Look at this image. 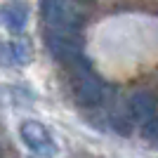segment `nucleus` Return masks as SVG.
<instances>
[{"instance_id":"39448f33","label":"nucleus","mask_w":158,"mask_h":158,"mask_svg":"<svg viewBox=\"0 0 158 158\" xmlns=\"http://www.w3.org/2000/svg\"><path fill=\"white\" fill-rule=\"evenodd\" d=\"M127 109H130V118L144 125L146 120H151L156 116V97L149 92H135L130 97Z\"/></svg>"},{"instance_id":"423d86ee","label":"nucleus","mask_w":158,"mask_h":158,"mask_svg":"<svg viewBox=\"0 0 158 158\" xmlns=\"http://www.w3.org/2000/svg\"><path fill=\"white\" fill-rule=\"evenodd\" d=\"M31 61V47L21 40L0 43V66H26Z\"/></svg>"},{"instance_id":"6e6552de","label":"nucleus","mask_w":158,"mask_h":158,"mask_svg":"<svg viewBox=\"0 0 158 158\" xmlns=\"http://www.w3.org/2000/svg\"><path fill=\"white\" fill-rule=\"evenodd\" d=\"M142 135H144L146 142H151V144L158 146V118H156V116L142 125Z\"/></svg>"},{"instance_id":"7ed1b4c3","label":"nucleus","mask_w":158,"mask_h":158,"mask_svg":"<svg viewBox=\"0 0 158 158\" xmlns=\"http://www.w3.org/2000/svg\"><path fill=\"white\" fill-rule=\"evenodd\" d=\"M19 135H21V139L26 142L28 149H31L33 153L43 156V158L54 156V151H57V146H54L47 127L43 125V123H38V120H24L19 125Z\"/></svg>"},{"instance_id":"1a4fd4ad","label":"nucleus","mask_w":158,"mask_h":158,"mask_svg":"<svg viewBox=\"0 0 158 158\" xmlns=\"http://www.w3.org/2000/svg\"><path fill=\"white\" fill-rule=\"evenodd\" d=\"M78 2H90V0H78Z\"/></svg>"},{"instance_id":"0eeeda50","label":"nucleus","mask_w":158,"mask_h":158,"mask_svg":"<svg viewBox=\"0 0 158 158\" xmlns=\"http://www.w3.org/2000/svg\"><path fill=\"white\" fill-rule=\"evenodd\" d=\"M0 19L5 24L7 31L12 33H21L26 28V21H28V7L21 5V2H12V5H5L2 12H0Z\"/></svg>"},{"instance_id":"20e7f679","label":"nucleus","mask_w":158,"mask_h":158,"mask_svg":"<svg viewBox=\"0 0 158 158\" xmlns=\"http://www.w3.org/2000/svg\"><path fill=\"white\" fill-rule=\"evenodd\" d=\"M73 90H76V102H78L80 106H97V104H102V99H104V85L87 71L85 66H83V71L78 73Z\"/></svg>"},{"instance_id":"f03ea898","label":"nucleus","mask_w":158,"mask_h":158,"mask_svg":"<svg viewBox=\"0 0 158 158\" xmlns=\"http://www.w3.org/2000/svg\"><path fill=\"white\" fill-rule=\"evenodd\" d=\"M47 50L54 59L64 64H83V43L78 38V31H54L47 28L45 33Z\"/></svg>"},{"instance_id":"f257e3e1","label":"nucleus","mask_w":158,"mask_h":158,"mask_svg":"<svg viewBox=\"0 0 158 158\" xmlns=\"http://www.w3.org/2000/svg\"><path fill=\"white\" fill-rule=\"evenodd\" d=\"M43 21L54 31H80L85 12L78 7V0H43Z\"/></svg>"}]
</instances>
